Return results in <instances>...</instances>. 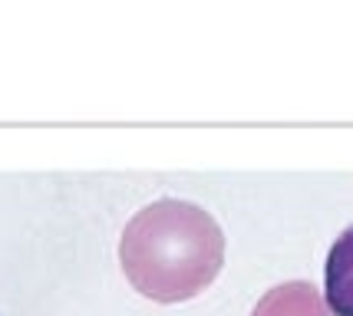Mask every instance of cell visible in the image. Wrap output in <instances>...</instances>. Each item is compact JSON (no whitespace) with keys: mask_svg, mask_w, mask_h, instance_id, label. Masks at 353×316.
I'll return each instance as SVG.
<instances>
[{"mask_svg":"<svg viewBox=\"0 0 353 316\" xmlns=\"http://www.w3.org/2000/svg\"><path fill=\"white\" fill-rule=\"evenodd\" d=\"M119 264L129 284L155 303L199 297L221 273L225 234L205 208L159 198L136 211L119 241Z\"/></svg>","mask_w":353,"mask_h":316,"instance_id":"6da1fadb","label":"cell"},{"mask_svg":"<svg viewBox=\"0 0 353 316\" xmlns=\"http://www.w3.org/2000/svg\"><path fill=\"white\" fill-rule=\"evenodd\" d=\"M323 300L334 316H353V224L340 234L323 267Z\"/></svg>","mask_w":353,"mask_h":316,"instance_id":"7a4b0ae2","label":"cell"},{"mask_svg":"<svg viewBox=\"0 0 353 316\" xmlns=\"http://www.w3.org/2000/svg\"><path fill=\"white\" fill-rule=\"evenodd\" d=\"M251 316H334L321 290L307 280H291L268 290Z\"/></svg>","mask_w":353,"mask_h":316,"instance_id":"3957f363","label":"cell"}]
</instances>
